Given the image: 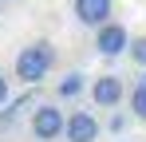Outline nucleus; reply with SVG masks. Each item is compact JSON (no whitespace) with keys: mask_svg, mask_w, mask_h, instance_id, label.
<instances>
[{"mask_svg":"<svg viewBox=\"0 0 146 142\" xmlns=\"http://www.w3.org/2000/svg\"><path fill=\"white\" fill-rule=\"evenodd\" d=\"M126 122H130L126 115H111V118H107V130H111V134H122V130H126Z\"/></svg>","mask_w":146,"mask_h":142,"instance_id":"nucleus-10","label":"nucleus"},{"mask_svg":"<svg viewBox=\"0 0 146 142\" xmlns=\"http://www.w3.org/2000/svg\"><path fill=\"white\" fill-rule=\"evenodd\" d=\"M75 16L79 24H87V28H103V24H111V8H115V0H71Z\"/></svg>","mask_w":146,"mask_h":142,"instance_id":"nucleus-6","label":"nucleus"},{"mask_svg":"<svg viewBox=\"0 0 146 142\" xmlns=\"http://www.w3.org/2000/svg\"><path fill=\"white\" fill-rule=\"evenodd\" d=\"M8 99H12V83H8V75L0 71V107H4Z\"/></svg>","mask_w":146,"mask_h":142,"instance_id":"nucleus-11","label":"nucleus"},{"mask_svg":"<svg viewBox=\"0 0 146 142\" xmlns=\"http://www.w3.org/2000/svg\"><path fill=\"white\" fill-rule=\"evenodd\" d=\"M126 47H130V32H126L122 24L111 20V24H103V28L95 32V51H99V55L115 59V55H122Z\"/></svg>","mask_w":146,"mask_h":142,"instance_id":"nucleus-4","label":"nucleus"},{"mask_svg":"<svg viewBox=\"0 0 146 142\" xmlns=\"http://www.w3.org/2000/svg\"><path fill=\"white\" fill-rule=\"evenodd\" d=\"M99 118L91 111H71L67 115V126H63V138L67 142H99Z\"/></svg>","mask_w":146,"mask_h":142,"instance_id":"nucleus-5","label":"nucleus"},{"mask_svg":"<svg viewBox=\"0 0 146 142\" xmlns=\"http://www.w3.org/2000/svg\"><path fill=\"white\" fill-rule=\"evenodd\" d=\"M63 126H67V115L55 103H36V111H32V134H36V142L63 138Z\"/></svg>","mask_w":146,"mask_h":142,"instance_id":"nucleus-2","label":"nucleus"},{"mask_svg":"<svg viewBox=\"0 0 146 142\" xmlns=\"http://www.w3.org/2000/svg\"><path fill=\"white\" fill-rule=\"evenodd\" d=\"M126 51H130V59H134L138 67H146V36H138V40H130V47H126Z\"/></svg>","mask_w":146,"mask_h":142,"instance_id":"nucleus-9","label":"nucleus"},{"mask_svg":"<svg viewBox=\"0 0 146 142\" xmlns=\"http://www.w3.org/2000/svg\"><path fill=\"white\" fill-rule=\"evenodd\" d=\"M83 91H87V75L83 71H67L59 79V99H79Z\"/></svg>","mask_w":146,"mask_h":142,"instance_id":"nucleus-7","label":"nucleus"},{"mask_svg":"<svg viewBox=\"0 0 146 142\" xmlns=\"http://www.w3.org/2000/svg\"><path fill=\"white\" fill-rule=\"evenodd\" d=\"M122 99H126V83H122L119 75H99L95 83H91V103H95L99 111H115Z\"/></svg>","mask_w":146,"mask_h":142,"instance_id":"nucleus-3","label":"nucleus"},{"mask_svg":"<svg viewBox=\"0 0 146 142\" xmlns=\"http://www.w3.org/2000/svg\"><path fill=\"white\" fill-rule=\"evenodd\" d=\"M55 67V47L48 40H36V44L20 47V55H16V79L28 83V87H40L44 79H48V71Z\"/></svg>","mask_w":146,"mask_h":142,"instance_id":"nucleus-1","label":"nucleus"},{"mask_svg":"<svg viewBox=\"0 0 146 142\" xmlns=\"http://www.w3.org/2000/svg\"><path fill=\"white\" fill-rule=\"evenodd\" d=\"M130 115L146 122V79H138L134 91H130Z\"/></svg>","mask_w":146,"mask_h":142,"instance_id":"nucleus-8","label":"nucleus"}]
</instances>
